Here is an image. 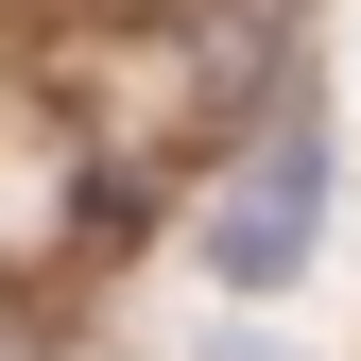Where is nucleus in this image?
I'll list each match as a JSON object with an SVG mask.
<instances>
[{
	"instance_id": "f257e3e1",
	"label": "nucleus",
	"mask_w": 361,
	"mask_h": 361,
	"mask_svg": "<svg viewBox=\"0 0 361 361\" xmlns=\"http://www.w3.org/2000/svg\"><path fill=\"white\" fill-rule=\"evenodd\" d=\"M310 207H327V138L276 121V138L224 172V207H207V276H224V293H276L293 258H310Z\"/></svg>"
},
{
	"instance_id": "f03ea898",
	"label": "nucleus",
	"mask_w": 361,
	"mask_h": 361,
	"mask_svg": "<svg viewBox=\"0 0 361 361\" xmlns=\"http://www.w3.org/2000/svg\"><path fill=\"white\" fill-rule=\"evenodd\" d=\"M207 361H276V344H207Z\"/></svg>"
}]
</instances>
